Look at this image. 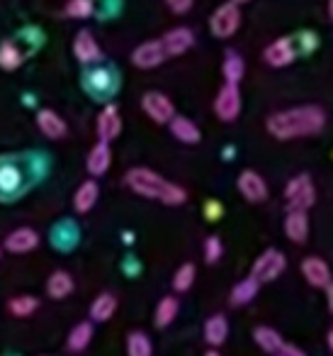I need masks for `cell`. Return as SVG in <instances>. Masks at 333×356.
I'll return each mask as SVG.
<instances>
[{
  "mask_svg": "<svg viewBox=\"0 0 333 356\" xmlns=\"http://www.w3.org/2000/svg\"><path fill=\"white\" fill-rule=\"evenodd\" d=\"M323 124H326V113L318 105H299V108L273 113L268 118V122H265V127L275 139L287 142V139H299L321 132Z\"/></svg>",
  "mask_w": 333,
  "mask_h": 356,
  "instance_id": "1",
  "label": "cell"
},
{
  "mask_svg": "<svg viewBox=\"0 0 333 356\" xmlns=\"http://www.w3.org/2000/svg\"><path fill=\"white\" fill-rule=\"evenodd\" d=\"M124 181H127V186L137 195L158 200L163 205H173L176 208V205H182L187 200L185 188H180L178 184H171L168 178H163L161 173L151 171V168H144V166L129 168Z\"/></svg>",
  "mask_w": 333,
  "mask_h": 356,
  "instance_id": "2",
  "label": "cell"
},
{
  "mask_svg": "<svg viewBox=\"0 0 333 356\" xmlns=\"http://www.w3.org/2000/svg\"><path fill=\"white\" fill-rule=\"evenodd\" d=\"M241 27V10L234 0L231 3H224L219 6L210 17V30L216 40H229V37L236 35V30Z\"/></svg>",
  "mask_w": 333,
  "mask_h": 356,
  "instance_id": "3",
  "label": "cell"
},
{
  "mask_svg": "<svg viewBox=\"0 0 333 356\" xmlns=\"http://www.w3.org/2000/svg\"><path fill=\"white\" fill-rule=\"evenodd\" d=\"M284 198L289 203V210H309L316 203V188H314L311 178L307 173L289 178L287 188H284Z\"/></svg>",
  "mask_w": 333,
  "mask_h": 356,
  "instance_id": "4",
  "label": "cell"
},
{
  "mask_svg": "<svg viewBox=\"0 0 333 356\" xmlns=\"http://www.w3.org/2000/svg\"><path fill=\"white\" fill-rule=\"evenodd\" d=\"M287 261H284V254L278 252V249H265L258 259L253 261V268H250V276L258 283H270L284 271Z\"/></svg>",
  "mask_w": 333,
  "mask_h": 356,
  "instance_id": "5",
  "label": "cell"
},
{
  "mask_svg": "<svg viewBox=\"0 0 333 356\" xmlns=\"http://www.w3.org/2000/svg\"><path fill=\"white\" fill-rule=\"evenodd\" d=\"M142 110L158 124H168L176 118V105L168 95L158 93V90H148L142 98Z\"/></svg>",
  "mask_w": 333,
  "mask_h": 356,
  "instance_id": "6",
  "label": "cell"
},
{
  "mask_svg": "<svg viewBox=\"0 0 333 356\" xmlns=\"http://www.w3.org/2000/svg\"><path fill=\"white\" fill-rule=\"evenodd\" d=\"M214 113L219 120L224 122H231V120L239 118L241 113V90H239V83H224L219 88L214 98Z\"/></svg>",
  "mask_w": 333,
  "mask_h": 356,
  "instance_id": "7",
  "label": "cell"
},
{
  "mask_svg": "<svg viewBox=\"0 0 333 356\" xmlns=\"http://www.w3.org/2000/svg\"><path fill=\"white\" fill-rule=\"evenodd\" d=\"M265 64H270L273 69H284L297 59V47H294L292 37H280V40L270 42L263 51Z\"/></svg>",
  "mask_w": 333,
  "mask_h": 356,
  "instance_id": "8",
  "label": "cell"
},
{
  "mask_svg": "<svg viewBox=\"0 0 333 356\" xmlns=\"http://www.w3.org/2000/svg\"><path fill=\"white\" fill-rule=\"evenodd\" d=\"M166 59H168V54H166V47H163L161 40L144 42V44H139L137 49L132 51V64L144 71L156 69V66H161Z\"/></svg>",
  "mask_w": 333,
  "mask_h": 356,
  "instance_id": "9",
  "label": "cell"
},
{
  "mask_svg": "<svg viewBox=\"0 0 333 356\" xmlns=\"http://www.w3.org/2000/svg\"><path fill=\"white\" fill-rule=\"evenodd\" d=\"M236 188H239V193L244 195L248 203H263V200L268 198V184L263 181L260 173L250 171V168L239 176Z\"/></svg>",
  "mask_w": 333,
  "mask_h": 356,
  "instance_id": "10",
  "label": "cell"
},
{
  "mask_svg": "<svg viewBox=\"0 0 333 356\" xmlns=\"http://www.w3.org/2000/svg\"><path fill=\"white\" fill-rule=\"evenodd\" d=\"M302 276L307 278V283L311 288H323L326 291L328 286L333 283V273L331 266H328L323 259L318 257H307L302 261Z\"/></svg>",
  "mask_w": 333,
  "mask_h": 356,
  "instance_id": "11",
  "label": "cell"
},
{
  "mask_svg": "<svg viewBox=\"0 0 333 356\" xmlns=\"http://www.w3.org/2000/svg\"><path fill=\"white\" fill-rule=\"evenodd\" d=\"M95 129H98V137L103 139V142H112V139L119 137V132H122V115H119L117 105L110 103L100 110Z\"/></svg>",
  "mask_w": 333,
  "mask_h": 356,
  "instance_id": "12",
  "label": "cell"
},
{
  "mask_svg": "<svg viewBox=\"0 0 333 356\" xmlns=\"http://www.w3.org/2000/svg\"><path fill=\"white\" fill-rule=\"evenodd\" d=\"M37 247H40V234H37L32 227L12 229V232L6 237V244H3V249L10 254H27Z\"/></svg>",
  "mask_w": 333,
  "mask_h": 356,
  "instance_id": "13",
  "label": "cell"
},
{
  "mask_svg": "<svg viewBox=\"0 0 333 356\" xmlns=\"http://www.w3.org/2000/svg\"><path fill=\"white\" fill-rule=\"evenodd\" d=\"M25 176L17 163H0V198H15L22 193Z\"/></svg>",
  "mask_w": 333,
  "mask_h": 356,
  "instance_id": "14",
  "label": "cell"
},
{
  "mask_svg": "<svg viewBox=\"0 0 333 356\" xmlns=\"http://www.w3.org/2000/svg\"><path fill=\"white\" fill-rule=\"evenodd\" d=\"M74 56L80 61V64H95V61L103 59V51H100V44L95 42V37L90 35L88 30H80L74 40Z\"/></svg>",
  "mask_w": 333,
  "mask_h": 356,
  "instance_id": "15",
  "label": "cell"
},
{
  "mask_svg": "<svg viewBox=\"0 0 333 356\" xmlns=\"http://www.w3.org/2000/svg\"><path fill=\"white\" fill-rule=\"evenodd\" d=\"M161 42H163V47H166L168 56H180L195 44V35H192V30H187V27H176V30L166 32Z\"/></svg>",
  "mask_w": 333,
  "mask_h": 356,
  "instance_id": "16",
  "label": "cell"
},
{
  "mask_svg": "<svg viewBox=\"0 0 333 356\" xmlns=\"http://www.w3.org/2000/svg\"><path fill=\"white\" fill-rule=\"evenodd\" d=\"M284 234H287V239L294 244L307 242V237H309L307 210H289L287 218H284Z\"/></svg>",
  "mask_w": 333,
  "mask_h": 356,
  "instance_id": "17",
  "label": "cell"
},
{
  "mask_svg": "<svg viewBox=\"0 0 333 356\" xmlns=\"http://www.w3.org/2000/svg\"><path fill=\"white\" fill-rule=\"evenodd\" d=\"M112 166V152H110V142H103L100 139L88 154V161H85V168H88L90 176H103V173L110 171Z\"/></svg>",
  "mask_w": 333,
  "mask_h": 356,
  "instance_id": "18",
  "label": "cell"
},
{
  "mask_svg": "<svg viewBox=\"0 0 333 356\" xmlns=\"http://www.w3.org/2000/svg\"><path fill=\"white\" fill-rule=\"evenodd\" d=\"M37 127H40V132L44 134V137L49 139H61L66 137V122L64 118H61L59 113H54V110H40L37 113Z\"/></svg>",
  "mask_w": 333,
  "mask_h": 356,
  "instance_id": "19",
  "label": "cell"
},
{
  "mask_svg": "<svg viewBox=\"0 0 333 356\" xmlns=\"http://www.w3.org/2000/svg\"><path fill=\"white\" fill-rule=\"evenodd\" d=\"M114 74L110 69H93L90 74H85V88L95 95V98H103V95L112 93L114 90Z\"/></svg>",
  "mask_w": 333,
  "mask_h": 356,
  "instance_id": "20",
  "label": "cell"
},
{
  "mask_svg": "<svg viewBox=\"0 0 333 356\" xmlns=\"http://www.w3.org/2000/svg\"><path fill=\"white\" fill-rule=\"evenodd\" d=\"M168 127H171V134L178 139V142H182V144H200L202 132H200V127H197V124L192 122L190 118L176 115V118L168 122Z\"/></svg>",
  "mask_w": 333,
  "mask_h": 356,
  "instance_id": "21",
  "label": "cell"
},
{
  "mask_svg": "<svg viewBox=\"0 0 333 356\" xmlns=\"http://www.w3.org/2000/svg\"><path fill=\"white\" fill-rule=\"evenodd\" d=\"M98 198H100V186L95 184L93 178H90V181H83L74 195V210L80 215L90 213V210L95 208V203H98Z\"/></svg>",
  "mask_w": 333,
  "mask_h": 356,
  "instance_id": "22",
  "label": "cell"
},
{
  "mask_svg": "<svg viewBox=\"0 0 333 356\" xmlns=\"http://www.w3.org/2000/svg\"><path fill=\"white\" fill-rule=\"evenodd\" d=\"M226 337H229V322H226V317L212 315L210 320L205 322V341L212 346V349H216V346L224 344Z\"/></svg>",
  "mask_w": 333,
  "mask_h": 356,
  "instance_id": "23",
  "label": "cell"
},
{
  "mask_svg": "<svg viewBox=\"0 0 333 356\" xmlns=\"http://www.w3.org/2000/svg\"><path fill=\"white\" fill-rule=\"evenodd\" d=\"M71 293H74V278H71V273H66V271L51 273L49 281H46V296H49L51 300H64Z\"/></svg>",
  "mask_w": 333,
  "mask_h": 356,
  "instance_id": "24",
  "label": "cell"
},
{
  "mask_svg": "<svg viewBox=\"0 0 333 356\" xmlns=\"http://www.w3.org/2000/svg\"><path fill=\"white\" fill-rule=\"evenodd\" d=\"M178 312H180V302H178V298H173V296L161 298L158 305H156V315H153V325H156L158 330H166L168 325H173V320L178 317Z\"/></svg>",
  "mask_w": 333,
  "mask_h": 356,
  "instance_id": "25",
  "label": "cell"
},
{
  "mask_svg": "<svg viewBox=\"0 0 333 356\" xmlns=\"http://www.w3.org/2000/svg\"><path fill=\"white\" fill-rule=\"evenodd\" d=\"M117 312V298L112 293H100L90 305V320L93 322H108Z\"/></svg>",
  "mask_w": 333,
  "mask_h": 356,
  "instance_id": "26",
  "label": "cell"
},
{
  "mask_svg": "<svg viewBox=\"0 0 333 356\" xmlns=\"http://www.w3.org/2000/svg\"><path fill=\"white\" fill-rule=\"evenodd\" d=\"M260 291V283L255 281L253 276L244 278V281H239L234 286V291H231V305L241 307V305H248L250 300H255V296H258Z\"/></svg>",
  "mask_w": 333,
  "mask_h": 356,
  "instance_id": "27",
  "label": "cell"
},
{
  "mask_svg": "<svg viewBox=\"0 0 333 356\" xmlns=\"http://www.w3.org/2000/svg\"><path fill=\"white\" fill-rule=\"evenodd\" d=\"M253 339H255V344H258L263 351H268V354H275V351L284 344L282 337H280V332L273 330V327H255Z\"/></svg>",
  "mask_w": 333,
  "mask_h": 356,
  "instance_id": "28",
  "label": "cell"
},
{
  "mask_svg": "<svg viewBox=\"0 0 333 356\" xmlns=\"http://www.w3.org/2000/svg\"><path fill=\"white\" fill-rule=\"evenodd\" d=\"M25 61V54L15 42H3L0 44V69L3 71H17Z\"/></svg>",
  "mask_w": 333,
  "mask_h": 356,
  "instance_id": "29",
  "label": "cell"
},
{
  "mask_svg": "<svg viewBox=\"0 0 333 356\" xmlns=\"http://www.w3.org/2000/svg\"><path fill=\"white\" fill-rule=\"evenodd\" d=\"M90 339H93V325H90V322H78V325L69 332L66 346H69L71 351H83L85 346L90 344Z\"/></svg>",
  "mask_w": 333,
  "mask_h": 356,
  "instance_id": "30",
  "label": "cell"
},
{
  "mask_svg": "<svg viewBox=\"0 0 333 356\" xmlns=\"http://www.w3.org/2000/svg\"><path fill=\"white\" fill-rule=\"evenodd\" d=\"M221 74H224L226 83H241V79H244V74H246L244 59H241L239 54H234V51H229V54L224 56V64H221Z\"/></svg>",
  "mask_w": 333,
  "mask_h": 356,
  "instance_id": "31",
  "label": "cell"
},
{
  "mask_svg": "<svg viewBox=\"0 0 333 356\" xmlns=\"http://www.w3.org/2000/svg\"><path fill=\"white\" fill-rule=\"evenodd\" d=\"M127 354L129 356H153V344L144 332H129L127 337Z\"/></svg>",
  "mask_w": 333,
  "mask_h": 356,
  "instance_id": "32",
  "label": "cell"
},
{
  "mask_svg": "<svg viewBox=\"0 0 333 356\" xmlns=\"http://www.w3.org/2000/svg\"><path fill=\"white\" fill-rule=\"evenodd\" d=\"M40 307V300L35 296H15L8 300V310L15 317H30Z\"/></svg>",
  "mask_w": 333,
  "mask_h": 356,
  "instance_id": "33",
  "label": "cell"
},
{
  "mask_svg": "<svg viewBox=\"0 0 333 356\" xmlns=\"http://www.w3.org/2000/svg\"><path fill=\"white\" fill-rule=\"evenodd\" d=\"M195 276H197L195 264H182V266L176 271V276H173V291L176 293L190 291L192 283H195Z\"/></svg>",
  "mask_w": 333,
  "mask_h": 356,
  "instance_id": "34",
  "label": "cell"
},
{
  "mask_svg": "<svg viewBox=\"0 0 333 356\" xmlns=\"http://www.w3.org/2000/svg\"><path fill=\"white\" fill-rule=\"evenodd\" d=\"M93 0H69L66 3V15L74 17V20H85V17L93 15Z\"/></svg>",
  "mask_w": 333,
  "mask_h": 356,
  "instance_id": "35",
  "label": "cell"
},
{
  "mask_svg": "<svg viewBox=\"0 0 333 356\" xmlns=\"http://www.w3.org/2000/svg\"><path fill=\"white\" fill-rule=\"evenodd\" d=\"M221 254H224V247H221V239L219 237H207L205 239V261L207 264H216L221 259Z\"/></svg>",
  "mask_w": 333,
  "mask_h": 356,
  "instance_id": "36",
  "label": "cell"
},
{
  "mask_svg": "<svg viewBox=\"0 0 333 356\" xmlns=\"http://www.w3.org/2000/svg\"><path fill=\"white\" fill-rule=\"evenodd\" d=\"M192 3H195V0H166V6L171 8L176 15H182V13H187L192 8Z\"/></svg>",
  "mask_w": 333,
  "mask_h": 356,
  "instance_id": "37",
  "label": "cell"
},
{
  "mask_svg": "<svg viewBox=\"0 0 333 356\" xmlns=\"http://www.w3.org/2000/svg\"><path fill=\"white\" fill-rule=\"evenodd\" d=\"M221 205L216 203V200H207V205H205V218L207 220H219L221 218Z\"/></svg>",
  "mask_w": 333,
  "mask_h": 356,
  "instance_id": "38",
  "label": "cell"
},
{
  "mask_svg": "<svg viewBox=\"0 0 333 356\" xmlns=\"http://www.w3.org/2000/svg\"><path fill=\"white\" fill-rule=\"evenodd\" d=\"M275 356H307L304 354L299 346H294V344H282L278 351H275Z\"/></svg>",
  "mask_w": 333,
  "mask_h": 356,
  "instance_id": "39",
  "label": "cell"
},
{
  "mask_svg": "<svg viewBox=\"0 0 333 356\" xmlns=\"http://www.w3.org/2000/svg\"><path fill=\"white\" fill-rule=\"evenodd\" d=\"M326 300H328V310H331V315H333V283L326 288Z\"/></svg>",
  "mask_w": 333,
  "mask_h": 356,
  "instance_id": "40",
  "label": "cell"
},
{
  "mask_svg": "<svg viewBox=\"0 0 333 356\" xmlns=\"http://www.w3.org/2000/svg\"><path fill=\"white\" fill-rule=\"evenodd\" d=\"M326 341H328V349H331V354H333V327L328 330V337H326Z\"/></svg>",
  "mask_w": 333,
  "mask_h": 356,
  "instance_id": "41",
  "label": "cell"
},
{
  "mask_svg": "<svg viewBox=\"0 0 333 356\" xmlns=\"http://www.w3.org/2000/svg\"><path fill=\"white\" fill-rule=\"evenodd\" d=\"M328 17L333 20V0H328Z\"/></svg>",
  "mask_w": 333,
  "mask_h": 356,
  "instance_id": "42",
  "label": "cell"
},
{
  "mask_svg": "<svg viewBox=\"0 0 333 356\" xmlns=\"http://www.w3.org/2000/svg\"><path fill=\"white\" fill-rule=\"evenodd\" d=\"M205 356H221V354H219V351H216V349H210V351H207Z\"/></svg>",
  "mask_w": 333,
  "mask_h": 356,
  "instance_id": "43",
  "label": "cell"
},
{
  "mask_svg": "<svg viewBox=\"0 0 333 356\" xmlns=\"http://www.w3.org/2000/svg\"><path fill=\"white\" fill-rule=\"evenodd\" d=\"M236 6H244V3H250V0H234Z\"/></svg>",
  "mask_w": 333,
  "mask_h": 356,
  "instance_id": "44",
  "label": "cell"
},
{
  "mask_svg": "<svg viewBox=\"0 0 333 356\" xmlns=\"http://www.w3.org/2000/svg\"><path fill=\"white\" fill-rule=\"evenodd\" d=\"M0 257H3V249H0Z\"/></svg>",
  "mask_w": 333,
  "mask_h": 356,
  "instance_id": "45",
  "label": "cell"
}]
</instances>
